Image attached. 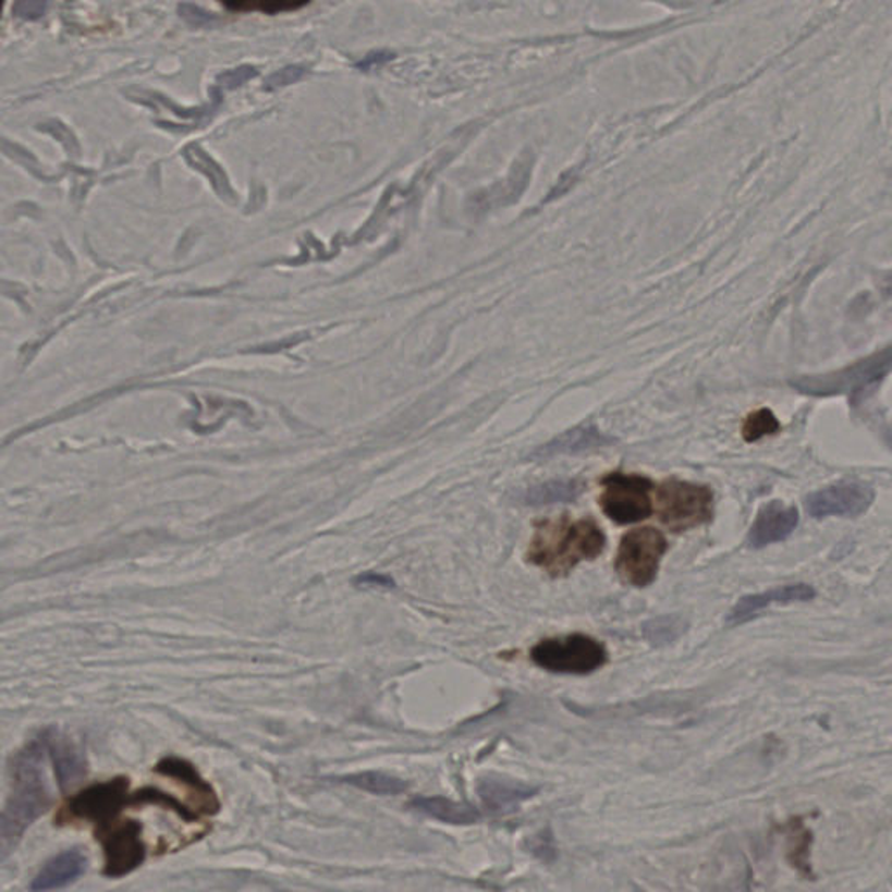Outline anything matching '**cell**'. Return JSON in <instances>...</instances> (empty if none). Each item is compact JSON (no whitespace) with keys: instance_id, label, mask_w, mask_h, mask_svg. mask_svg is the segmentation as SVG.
<instances>
[{"instance_id":"1","label":"cell","mask_w":892,"mask_h":892,"mask_svg":"<svg viewBox=\"0 0 892 892\" xmlns=\"http://www.w3.org/2000/svg\"><path fill=\"white\" fill-rule=\"evenodd\" d=\"M606 548V536L591 520L572 522L566 516L546 520L536 527L528 562L553 577L569 574L583 560H595Z\"/></svg>"},{"instance_id":"2","label":"cell","mask_w":892,"mask_h":892,"mask_svg":"<svg viewBox=\"0 0 892 892\" xmlns=\"http://www.w3.org/2000/svg\"><path fill=\"white\" fill-rule=\"evenodd\" d=\"M44 752H46L44 741H34L22 754H17L14 760L13 792L9 795L0 824L2 859L8 858V854L22 839L26 828L44 815L51 804V795L40 772Z\"/></svg>"},{"instance_id":"3","label":"cell","mask_w":892,"mask_h":892,"mask_svg":"<svg viewBox=\"0 0 892 892\" xmlns=\"http://www.w3.org/2000/svg\"><path fill=\"white\" fill-rule=\"evenodd\" d=\"M530 656L542 670L566 675H588L600 670L609 659L606 647L586 635L542 640L531 649Z\"/></svg>"},{"instance_id":"4","label":"cell","mask_w":892,"mask_h":892,"mask_svg":"<svg viewBox=\"0 0 892 892\" xmlns=\"http://www.w3.org/2000/svg\"><path fill=\"white\" fill-rule=\"evenodd\" d=\"M892 371V345L871 354L862 362L824 375H810L793 382L802 394L816 398L835 396L867 388L871 382L884 379Z\"/></svg>"},{"instance_id":"5","label":"cell","mask_w":892,"mask_h":892,"mask_svg":"<svg viewBox=\"0 0 892 892\" xmlns=\"http://www.w3.org/2000/svg\"><path fill=\"white\" fill-rule=\"evenodd\" d=\"M659 518L670 530L696 528L713 518V492L702 485L670 479L659 488Z\"/></svg>"},{"instance_id":"6","label":"cell","mask_w":892,"mask_h":892,"mask_svg":"<svg viewBox=\"0 0 892 892\" xmlns=\"http://www.w3.org/2000/svg\"><path fill=\"white\" fill-rule=\"evenodd\" d=\"M667 553V539L656 528H638L621 540L615 571L624 583L645 588L653 583L659 572L662 554Z\"/></svg>"},{"instance_id":"7","label":"cell","mask_w":892,"mask_h":892,"mask_svg":"<svg viewBox=\"0 0 892 892\" xmlns=\"http://www.w3.org/2000/svg\"><path fill=\"white\" fill-rule=\"evenodd\" d=\"M127 789H130V783L126 778H115L105 783L93 784L89 789L70 798L60 815V821H77L78 819V821H89V823L105 828L110 823V819L121 812L122 807L130 804L131 795Z\"/></svg>"},{"instance_id":"8","label":"cell","mask_w":892,"mask_h":892,"mask_svg":"<svg viewBox=\"0 0 892 892\" xmlns=\"http://www.w3.org/2000/svg\"><path fill=\"white\" fill-rule=\"evenodd\" d=\"M600 504L612 522L619 525L641 522L652 513V484L641 476L610 475L603 479Z\"/></svg>"},{"instance_id":"9","label":"cell","mask_w":892,"mask_h":892,"mask_svg":"<svg viewBox=\"0 0 892 892\" xmlns=\"http://www.w3.org/2000/svg\"><path fill=\"white\" fill-rule=\"evenodd\" d=\"M873 501H876L873 488L853 481V484L832 485V487L810 493L806 504L810 516L816 520L828 518V516L856 518L859 514L867 513Z\"/></svg>"},{"instance_id":"10","label":"cell","mask_w":892,"mask_h":892,"mask_svg":"<svg viewBox=\"0 0 892 892\" xmlns=\"http://www.w3.org/2000/svg\"><path fill=\"white\" fill-rule=\"evenodd\" d=\"M101 839L105 847L103 873L110 879L130 876L131 871H135L144 863L147 850L142 841V824L138 821H126L113 827Z\"/></svg>"},{"instance_id":"11","label":"cell","mask_w":892,"mask_h":892,"mask_svg":"<svg viewBox=\"0 0 892 892\" xmlns=\"http://www.w3.org/2000/svg\"><path fill=\"white\" fill-rule=\"evenodd\" d=\"M798 525V511L793 505L772 501L758 511L752 530L748 534V545L754 549L783 542L792 536Z\"/></svg>"},{"instance_id":"12","label":"cell","mask_w":892,"mask_h":892,"mask_svg":"<svg viewBox=\"0 0 892 892\" xmlns=\"http://www.w3.org/2000/svg\"><path fill=\"white\" fill-rule=\"evenodd\" d=\"M816 597V589L809 584L798 583L789 584L783 588L769 589L766 592H757V595H748V597L741 598L736 607L731 610L728 623L732 626L746 623L749 619H754L760 610L769 609L772 606H790V603H797V601H809Z\"/></svg>"},{"instance_id":"13","label":"cell","mask_w":892,"mask_h":892,"mask_svg":"<svg viewBox=\"0 0 892 892\" xmlns=\"http://www.w3.org/2000/svg\"><path fill=\"white\" fill-rule=\"evenodd\" d=\"M44 746L51 757L58 783L61 789H74L75 784L86 778V762L77 748L66 737L60 736L57 731L44 734Z\"/></svg>"},{"instance_id":"14","label":"cell","mask_w":892,"mask_h":892,"mask_svg":"<svg viewBox=\"0 0 892 892\" xmlns=\"http://www.w3.org/2000/svg\"><path fill=\"white\" fill-rule=\"evenodd\" d=\"M156 771L166 775V778H173V780L185 784L191 790L192 795L196 797L197 810L205 812V815H217L218 809H220L217 793L200 778L196 767L192 766L191 762L176 757L164 758V760L157 763Z\"/></svg>"},{"instance_id":"15","label":"cell","mask_w":892,"mask_h":892,"mask_svg":"<svg viewBox=\"0 0 892 892\" xmlns=\"http://www.w3.org/2000/svg\"><path fill=\"white\" fill-rule=\"evenodd\" d=\"M87 868V858L81 851L72 850L58 854L44 865L39 876L32 882V891H51V889L66 888Z\"/></svg>"},{"instance_id":"16","label":"cell","mask_w":892,"mask_h":892,"mask_svg":"<svg viewBox=\"0 0 892 892\" xmlns=\"http://www.w3.org/2000/svg\"><path fill=\"white\" fill-rule=\"evenodd\" d=\"M478 793L488 809L505 812L534 797L537 789L528 784L516 783V781L481 780L478 784Z\"/></svg>"},{"instance_id":"17","label":"cell","mask_w":892,"mask_h":892,"mask_svg":"<svg viewBox=\"0 0 892 892\" xmlns=\"http://www.w3.org/2000/svg\"><path fill=\"white\" fill-rule=\"evenodd\" d=\"M410 807L441 823L473 824L479 819L475 807L444 797H417L410 802Z\"/></svg>"},{"instance_id":"18","label":"cell","mask_w":892,"mask_h":892,"mask_svg":"<svg viewBox=\"0 0 892 892\" xmlns=\"http://www.w3.org/2000/svg\"><path fill=\"white\" fill-rule=\"evenodd\" d=\"M609 443V438L601 435L595 426H579L558 436L551 443L545 444L537 450L536 457H554V455H565V453H579L584 450L597 449L601 444Z\"/></svg>"},{"instance_id":"19","label":"cell","mask_w":892,"mask_h":892,"mask_svg":"<svg viewBox=\"0 0 892 892\" xmlns=\"http://www.w3.org/2000/svg\"><path fill=\"white\" fill-rule=\"evenodd\" d=\"M344 783L356 786L363 792L374 793V795H398L403 793L408 784L394 775L383 774V772H359L342 778Z\"/></svg>"},{"instance_id":"20","label":"cell","mask_w":892,"mask_h":892,"mask_svg":"<svg viewBox=\"0 0 892 892\" xmlns=\"http://www.w3.org/2000/svg\"><path fill=\"white\" fill-rule=\"evenodd\" d=\"M687 627L688 623L682 615H661L644 624L645 640H649L656 647L670 645L679 640L680 636L687 632Z\"/></svg>"},{"instance_id":"21","label":"cell","mask_w":892,"mask_h":892,"mask_svg":"<svg viewBox=\"0 0 892 892\" xmlns=\"http://www.w3.org/2000/svg\"><path fill=\"white\" fill-rule=\"evenodd\" d=\"M581 493L579 481L569 479V481H548V484L539 485V487L531 488L530 492L525 497V501L531 505L554 504V502H571Z\"/></svg>"},{"instance_id":"22","label":"cell","mask_w":892,"mask_h":892,"mask_svg":"<svg viewBox=\"0 0 892 892\" xmlns=\"http://www.w3.org/2000/svg\"><path fill=\"white\" fill-rule=\"evenodd\" d=\"M313 0H222V4L237 13L260 11L266 14L290 13L310 4Z\"/></svg>"},{"instance_id":"23","label":"cell","mask_w":892,"mask_h":892,"mask_svg":"<svg viewBox=\"0 0 892 892\" xmlns=\"http://www.w3.org/2000/svg\"><path fill=\"white\" fill-rule=\"evenodd\" d=\"M780 429V420L775 418L771 410H757L746 418L745 426H743V438L752 443V441L762 440L763 436L775 435Z\"/></svg>"},{"instance_id":"24","label":"cell","mask_w":892,"mask_h":892,"mask_svg":"<svg viewBox=\"0 0 892 892\" xmlns=\"http://www.w3.org/2000/svg\"><path fill=\"white\" fill-rule=\"evenodd\" d=\"M48 4L49 0H14L13 13L22 20L35 22L44 16Z\"/></svg>"},{"instance_id":"25","label":"cell","mask_w":892,"mask_h":892,"mask_svg":"<svg viewBox=\"0 0 892 892\" xmlns=\"http://www.w3.org/2000/svg\"><path fill=\"white\" fill-rule=\"evenodd\" d=\"M304 66H286V69L279 70L274 75H270L267 81V89H278V87L290 86L304 77Z\"/></svg>"},{"instance_id":"26","label":"cell","mask_w":892,"mask_h":892,"mask_svg":"<svg viewBox=\"0 0 892 892\" xmlns=\"http://www.w3.org/2000/svg\"><path fill=\"white\" fill-rule=\"evenodd\" d=\"M180 16L192 26H208L211 23L217 22V17L211 16V14L206 13L200 8H196V5L191 4H182L180 5Z\"/></svg>"},{"instance_id":"27","label":"cell","mask_w":892,"mask_h":892,"mask_svg":"<svg viewBox=\"0 0 892 892\" xmlns=\"http://www.w3.org/2000/svg\"><path fill=\"white\" fill-rule=\"evenodd\" d=\"M255 75H257V70L243 66V69L225 72V74L220 75L218 81H220L222 86L227 87V89H234V87H240L243 86L244 83H248L249 78L255 77Z\"/></svg>"},{"instance_id":"28","label":"cell","mask_w":892,"mask_h":892,"mask_svg":"<svg viewBox=\"0 0 892 892\" xmlns=\"http://www.w3.org/2000/svg\"><path fill=\"white\" fill-rule=\"evenodd\" d=\"M394 60V54L389 51H377L370 52V54H366L362 61H357L356 66L363 72H368V70L379 69V66L386 65L388 61Z\"/></svg>"},{"instance_id":"29","label":"cell","mask_w":892,"mask_h":892,"mask_svg":"<svg viewBox=\"0 0 892 892\" xmlns=\"http://www.w3.org/2000/svg\"><path fill=\"white\" fill-rule=\"evenodd\" d=\"M356 583L363 584V586H377V588H392V586H394L391 577H388V575L375 574V572H366V574L359 575Z\"/></svg>"}]
</instances>
